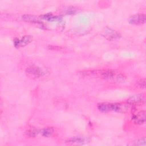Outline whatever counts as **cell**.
<instances>
[{
	"mask_svg": "<svg viewBox=\"0 0 146 146\" xmlns=\"http://www.w3.org/2000/svg\"><path fill=\"white\" fill-rule=\"evenodd\" d=\"M102 78L117 83H123L126 80V77L115 70H108L103 71L101 73Z\"/></svg>",
	"mask_w": 146,
	"mask_h": 146,
	"instance_id": "1",
	"label": "cell"
},
{
	"mask_svg": "<svg viewBox=\"0 0 146 146\" xmlns=\"http://www.w3.org/2000/svg\"><path fill=\"white\" fill-rule=\"evenodd\" d=\"M98 109L102 112H108L110 111H115L120 112L121 103H100L97 106Z\"/></svg>",
	"mask_w": 146,
	"mask_h": 146,
	"instance_id": "2",
	"label": "cell"
},
{
	"mask_svg": "<svg viewBox=\"0 0 146 146\" xmlns=\"http://www.w3.org/2000/svg\"><path fill=\"white\" fill-rule=\"evenodd\" d=\"M102 35L110 41L119 39L121 37V35L119 33L108 27H106L103 29L102 32Z\"/></svg>",
	"mask_w": 146,
	"mask_h": 146,
	"instance_id": "3",
	"label": "cell"
},
{
	"mask_svg": "<svg viewBox=\"0 0 146 146\" xmlns=\"http://www.w3.org/2000/svg\"><path fill=\"white\" fill-rule=\"evenodd\" d=\"M26 72L30 75H33L36 77H41L46 75L47 71L42 68L35 66L30 65L26 69Z\"/></svg>",
	"mask_w": 146,
	"mask_h": 146,
	"instance_id": "4",
	"label": "cell"
},
{
	"mask_svg": "<svg viewBox=\"0 0 146 146\" xmlns=\"http://www.w3.org/2000/svg\"><path fill=\"white\" fill-rule=\"evenodd\" d=\"M145 102V95L144 94H137L130 96L127 100V103L131 106L141 105Z\"/></svg>",
	"mask_w": 146,
	"mask_h": 146,
	"instance_id": "5",
	"label": "cell"
},
{
	"mask_svg": "<svg viewBox=\"0 0 146 146\" xmlns=\"http://www.w3.org/2000/svg\"><path fill=\"white\" fill-rule=\"evenodd\" d=\"M33 41V36L31 35H24L22 38H15L14 40V45L15 47L19 48L28 45Z\"/></svg>",
	"mask_w": 146,
	"mask_h": 146,
	"instance_id": "6",
	"label": "cell"
},
{
	"mask_svg": "<svg viewBox=\"0 0 146 146\" xmlns=\"http://www.w3.org/2000/svg\"><path fill=\"white\" fill-rule=\"evenodd\" d=\"M145 15L144 14H136L131 16L128 19V22L131 25H139L145 23Z\"/></svg>",
	"mask_w": 146,
	"mask_h": 146,
	"instance_id": "7",
	"label": "cell"
},
{
	"mask_svg": "<svg viewBox=\"0 0 146 146\" xmlns=\"http://www.w3.org/2000/svg\"><path fill=\"white\" fill-rule=\"evenodd\" d=\"M69 144H84L90 142V138L87 136H74L66 141Z\"/></svg>",
	"mask_w": 146,
	"mask_h": 146,
	"instance_id": "8",
	"label": "cell"
},
{
	"mask_svg": "<svg viewBox=\"0 0 146 146\" xmlns=\"http://www.w3.org/2000/svg\"><path fill=\"white\" fill-rule=\"evenodd\" d=\"M133 121L137 125H142L145 122V111L142 110L133 115L132 117Z\"/></svg>",
	"mask_w": 146,
	"mask_h": 146,
	"instance_id": "9",
	"label": "cell"
},
{
	"mask_svg": "<svg viewBox=\"0 0 146 146\" xmlns=\"http://www.w3.org/2000/svg\"><path fill=\"white\" fill-rule=\"evenodd\" d=\"M22 19L30 23H38L40 25H42V23L40 21V18L39 17H36L35 15H30V14H25L22 16Z\"/></svg>",
	"mask_w": 146,
	"mask_h": 146,
	"instance_id": "10",
	"label": "cell"
},
{
	"mask_svg": "<svg viewBox=\"0 0 146 146\" xmlns=\"http://www.w3.org/2000/svg\"><path fill=\"white\" fill-rule=\"evenodd\" d=\"M54 129L53 127H45L42 129H40V133L44 137H49L54 133Z\"/></svg>",
	"mask_w": 146,
	"mask_h": 146,
	"instance_id": "11",
	"label": "cell"
},
{
	"mask_svg": "<svg viewBox=\"0 0 146 146\" xmlns=\"http://www.w3.org/2000/svg\"><path fill=\"white\" fill-rule=\"evenodd\" d=\"M25 133L30 137H35L40 133V129L36 128H31L28 129Z\"/></svg>",
	"mask_w": 146,
	"mask_h": 146,
	"instance_id": "12",
	"label": "cell"
},
{
	"mask_svg": "<svg viewBox=\"0 0 146 146\" xmlns=\"http://www.w3.org/2000/svg\"><path fill=\"white\" fill-rule=\"evenodd\" d=\"M146 144L145 137H143L142 138L139 139L137 140H134L132 141L129 145H145Z\"/></svg>",
	"mask_w": 146,
	"mask_h": 146,
	"instance_id": "13",
	"label": "cell"
},
{
	"mask_svg": "<svg viewBox=\"0 0 146 146\" xmlns=\"http://www.w3.org/2000/svg\"><path fill=\"white\" fill-rule=\"evenodd\" d=\"M53 16L54 15L51 13H47V14L41 15L40 16H39V18H40V19H44V20L51 21Z\"/></svg>",
	"mask_w": 146,
	"mask_h": 146,
	"instance_id": "14",
	"label": "cell"
},
{
	"mask_svg": "<svg viewBox=\"0 0 146 146\" xmlns=\"http://www.w3.org/2000/svg\"><path fill=\"white\" fill-rule=\"evenodd\" d=\"M77 11V8L75 7H68L67 9H66V14H75Z\"/></svg>",
	"mask_w": 146,
	"mask_h": 146,
	"instance_id": "15",
	"label": "cell"
},
{
	"mask_svg": "<svg viewBox=\"0 0 146 146\" xmlns=\"http://www.w3.org/2000/svg\"><path fill=\"white\" fill-rule=\"evenodd\" d=\"M138 84L139 86L143 88H144L145 87V80L144 78L140 79L139 82H138Z\"/></svg>",
	"mask_w": 146,
	"mask_h": 146,
	"instance_id": "16",
	"label": "cell"
},
{
	"mask_svg": "<svg viewBox=\"0 0 146 146\" xmlns=\"http://www.w3.org/2000/svg\"><path fill=\"white\" fill-rule=\"evenodd\" d=\"M48 49L50 50H59L62 49L61 47H58V46H52V45H49L48 46Z\"/></svg>",
	"mask_w": 146,
	"mask_h": 146,
	"instance_id": "17",
	"label": "cell"
}]
</instances>
